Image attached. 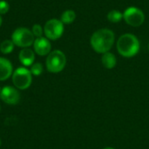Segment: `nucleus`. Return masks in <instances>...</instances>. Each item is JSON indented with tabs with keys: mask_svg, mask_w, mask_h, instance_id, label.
I'll use <instances>...</instances> for the list:
<instances>
[{
	"mask_svg": "<svg viewBox=\"0 0 149 149\" xmlns=\"http://www.w3.org/2000/svg\"><path fill=\"white\" fill-rule=\"evenodd\" d=\"M115 35L112 30L100 29L93 32L91 37L90 43L92 48L98 53H106L111 50L114 44Z\"/></svg>",
	"mask_w": 149,
	"mask_h": 149,
	"instance_id": "f257e3e1",
	"label": "nucleus"
},
{
	"mask_svg": "<svg viewBox=\"0 0 149 149\" xmlns=\"http://www.w3.org/2000/svg\"><path fill=\"white\" fill-rule=\"evenodd\" d=\"M140 41L138 38L132 33L121 35L117 41L118 52L125 58L134 57L140 51Z\"/></svg>",
	"mask_w": 149,
	"mask_h": 149,
	"instance_id": "f03ea898",
	"label": "nucleus"
},
{
	"mask_svg": "<svg viewBox=\"0 0 149 149\" xmlns=\"http://www.w3.org/2000/svg\"><path fill=\"white\" fill-rule=\"evenodd\" d=\"M66 58L63 52L55 50L48 54L46 58V68L50 72L58 73L60 72L65 66Z\"/></svg>",
	"mask_w": 149,
	"mask_h": 149,
	"instance_id": "7ed1b4c3",
	"label": "nucleus"
},
{
	"mask_svg": "<svg viewBox=\"0 0 149 149\" xmlns=\"http://www.w3.org/2000/svg\"><path fill=\"white\" fill-rule=\"evenodd\" d=\"M11 40L15 45L23 48L31 46L35 41L32 31L24 27L16 29L11 35Z\"/></svg>",
	"mask_w": 149,
	"mask_h": 149,
	"instance_id": "20e7f679",
	"label": "nucleus"
},
{
	"mask_svg": "<svg viewBox=\"0 0 149 149\" xmlns=\"http://www.w3.org/2000/svg\"><path fill=\"white\" fill-rule=\"evenodd\" d=\"M31 71H29L25 67H19L16 69L12 74V82L13 85L20 89L24 90L27 89L32 81V76H31Z\"/></svg>",
	"mask_w": 149,
	"mask_h": 149,
	"instance_id": "39448f33",
	"label": "nucleus"
},
{
	"mask_svg": "<svg viewBox=\"0 0 149 149\" xmlns=\"http://www.w3.org/2000/svg\"><path fill=\"white\" fill-rule=\"evenodd\" d=\"M123 19L128 25L139 27L144 23L145 15L144 12L138 7L131 6L126 9V10L123 12Z\"/></svg>",
	"mask_w": 149,
	"mask_h": 149,
	"instance_id": "423d86ee",
	"label": "nucleus"
},
{
	"mask_svg": "<svg viewBox=\"0 0 149 149\" xmlns=\"http://www.w3.org/2000/svg\"><path fill=\"white\" fill-rule=\"evenodd\" d=\"M44 32L45 37L51 40L58 39L64 32V24L56 18L48 20L44 27Z\"/></svg>",
	"mask_w": 149,
	"mask_h": 149,
	"instance_id": "0eeeda50",
	"label": "nucleus"
},
{
	"mask_svg": "<svg viewBox=\"0 0 149 149\" xmlns=\"http://www.w3.org/2000/svg\"><path fill=\"white\" fill-rule=\"evenodd\" d=\"M0 98L6 104L16 105L19 101L20 95L17 89L12 86H7L0 91Z\"/></svg>",
	"mask_w": 149,
	"mask_h": 149,
	"instance_id": "6e6552de",
	"label": "nucleus"
},
{
	"mask_svg": "<svg viewBox=\"0 0 149 149\" xmlns=\"http://www.w3.org/2000/svg\"><path fill=\"white\" fill-rule=\"evenodd\" d=\"M34 51L39 56H45L50 53L52 49V45L48 38L40 37L37 38L33 43Z\"/></svg>",
	"mask_w": 149,
	"mask_h": 149,
	"instance_id": "1a4fd4ad",
	"label": "nucleus"
},
{
	"mask_svg": "<svg viewBox=\"0 0 149 149\" xmlns=\"http://www.w3.org/2000/svg\"><path fill=\"white\" fill-rule=\"evenodd\" d=\"M12 71L11 63L8 59L0 57V81L9 79L12 75Z\"/></svg>",
	"mask_w": 149,
	"mask_h": 149,
	"instance_id": "9d476101",
	"label": "nucleus"
},
{
	"mask_svg": "<svg viewBox=\"0 0 149 149\" xmlns=\"http://www.w3.org/2000/svg\"><path fill=\"white\" fill-rule=\"evenodd\" d=\"M18 57H19L20 62L25 66L31 65L35 60L34 52L30 48H24L23 50H21Z\"/></svg>",
	"mask_w": 149,
	"mask_h": 149,
	"instance_id": "9b49d317",
	"label": "nucleus"
},
{
	"mask_svg": "<svg viewBox=\"0 0 149 149\" xmlns=\"http://www.w3.org/2000/svg\"><path fill=\"white\" fill-rule=\"evenodd\" d=\"M101 62L105 68L113 69L115 67V65L117 64V59H116V57L114 56V54H113L110 52H107L102 55Z\"/></svg>",
	"mask_w": 149,
	"mask_h": 149,
	"instance_id": "f8f14e48",
	"label": "nucleus"
},
{
	"mask_svg": "<svg viewBox=\"0 0 149 149\" xmlns=\"http://www.w3.org/2000/svg\"><path fill=\"white\" fill-rule=\"evenodd\" d=\"M76 18V13L74 10H67L65 11H64L61 15V18H60V21L63 23V24H72Z\"/></svg>",
	"mask_w": 149,
	"mask_h": 149,
	"instance_id": "ddd939ff",
	"label": "nucleus"
},
{
	"mask_svg": "<svg viewBox=\"0 0 149 149\" xmlns=\"http://www.w3.org/2000/svg\"><path fill=\"white\" fill-rule=\"evenodd\" d=\"M123 18V13L118 10H112L107 13V19L111 23H119Z\"/></svg>",
	"mask_w": 149,
	"mask_h": 149,
	"instance_id": "4468645a",
	"label": "nucleus"
},
{
	"mask_svg": "<svg viewBox=\"0 0 149 149\" xmlns=\"http://www.w3.org/2000/svg\"><path fill=\"white\" fill-rule=\"evenodd\" d=\"M14 49V43L12 40H3L0 45V51L3 54H9Z\"/></svg>",
	"mask_w": 149,
	"mask_h": 149,
	"instance_id": "2eb2a0df",
	"label": "nucleus"
},
{
	"mask_svg": "<svg viewBox=\"0 0 149 149\" xmlns=\"http://www.w3.org/2000/svg\"><path fill=\"white\" fill-rule=\"evenodd\" d=\"M31 72L35 76H39L43 72V65L40 63L32 64L31 67Z\"/></svg>",
	"mask_w": 149,
	"mask_h": 149,
	"instance_id": "dca6fc26",
	"label": "nucleus"
},
{
	"mask_svg": "<svg viewBox=\"0 0 149 149\" xmlns=\"http://www.w3.org/2000/svg\"><path fill=\"white\" fill-rule=\"evenodd\" d=\"M32 33L35 37L37 38H40L42 37V34H43V29L41 27L40 24H34L32 26Z\"/></svg>",
	"mask_w": 149,
	"mask_h": 149,
	"instance_id": "f3484780",
	"label": "nucleus"
},
{
	"mask_svg": "<svg viewBox=\"0 0 149 149\" xmlns=\"http://www.w3.org/2000/svg\"><path fill=\"white\" fill-rule=\"evenodd\" d=\"M9 10V3L6 1H0V15L6 14Z\"/></svg>",
	"mask_w": 149,
	"mask_h": 149,
	"instance_id": "a211bd4d",
	"label": "nucleus"
},
{
	"mask_svg": "<svg viewBox=\"0 0 149 149\" xmlns=\"http://www.w3.org/2000/svg\"><path fill=\"white\" fill-rule=\"evenodd\" d=\"M104 149H114L113 148H111V147H107V148H105Z\"/></svg>",
	"mask_w": 149,
	"mask_h": 149,
	"instance_id": "6ab92c4d",
	"label": "nucleus"
},
{
	"mask_svg": "<svg viewBox=\"0 0 149 149\" xmlns=\"http://www.w3.org/2000/svg\"><path fill=\"white\" fill-rule=\"evenodd\" d=\"M1 24H2V17L0 16V26H1Z\"/></svg>",
	"mask_w": 149,
	"mask_h": 149,
	"instance_id": "aec40b11",
	"label": "nucleus"
},
{
	"mask_svg": "<svg viewBox=\"0 0 149 149\" xmlns=\"http://www.w3.org/2000/svg\"><path fill=\"white\" fill-rule=\"evenodd\" d=\"M0 146H1V141H0Z\"/></svg>",
	"mask_w": 149,
	"mask_h": 149,
	"instance_id": "412c9836",
	"label": "nucleus"
},
{
	"mask_svg": "<svg viewBox=\"0 0 149 149\" xmlns=\"http://www.w3.org/2000/svg\"><path fill=\"white\" fill-rule=\"evenodd\" d=\"M148 49H149V44H148Z\"/></svg>",
	"mask_w": 149,
	"mask_h": 149,
	"instance_id": "4be33fe9",
	"label": "nucleus"
},
{
	"mask_svg": "<svg viewBox=\"0 0 149 149\" xmlns=\"http://www.w3.org/2000/svg\"><path fill=\"white\" fill-rule=\"evenodd\" d=\"M0 91H1V90H0Z\"/></svg>",
	"mask_w": 149,
	"mask_h": 149,
	"instance_id": "5701e85b",
	"label": "nucleus"
}]
</instances>
